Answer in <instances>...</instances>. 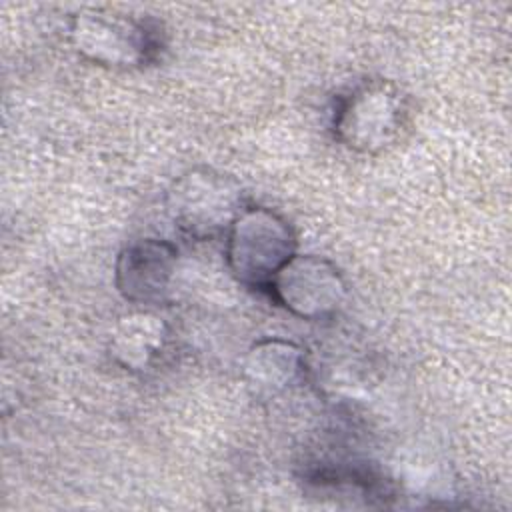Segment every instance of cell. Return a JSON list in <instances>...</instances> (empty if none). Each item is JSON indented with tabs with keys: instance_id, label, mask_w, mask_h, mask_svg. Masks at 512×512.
<instances>
[{
	"instance_id": "obj_2",
	"label": "cell",
	"mask_w": 512,
	"mask_h": 512,
	"mask_svg": "<svg viewBox=\"0 0 512 512\" xmlns=\"http://www.w3.org/2000/svg\"><path fill=\"white\" fill-rule=\"evenodd\" d=\"M224 240L230 274L254 290H268L274 276L296 254L292 226L284 216L264 206H246Z\"/></svg>"
},
{
	"instance_id": "obj_3",
	"label": "cell",
	"mask_w": 512,
	"mask_h": 512,
	"mask_svg": "<svg viewBox=\"0 0 512 512\" xmlns=\"http://www.w3.org/2000/svg\"><path fill=\"white\" fill-rule=\"evenodd\" d=\"M244 208L240 182L208 166L180 174L166 192L170 220L184 236L196 242L226 236Z\"/></svg>"
},
{
	"instance_id": "obj_6",
	"label": "cell",
	"mask_w": 512,
	"mask_h": 512,
	"mask_svg": "<svg viewBox=\"0 0 512 512\" xmlns=\"http://www.w3.org/2000/svg\"><path fill=\"white\" fill-rule=\"evenodd\" d=\"M178 268V248L160 238H140L126 244L114 264V284L120 296L136 306H160L170 300Z\"/></svg>"
},
{
	"instance_id": "obj_5",
	"label": "cell",
	"mask_w": 512,
	"mask_h": 512,
	"mask_svg": "<svg viewBox=\"0 0 512 512\" xmlns=\"http://www.w3.org/2000/svg\"><path fill=\"white\" fill-rule=\"evenodd\" d=\"M266 292L284 310L304 320H324L336 314L348 294L336 264L314 254H294Z\"/></svg>"
},
{
	"instance_id": "obj_1",
	"label": "cell",
	"mask_w": 512,
	"mask_h": 512,
	"mask_svg": "<svg viewBox=\"0 0 512 512\" xmlns=\"http://www.w3.org/2000/svg\"><path fill=\"white\" fill-rule=\"evenodd\" d=\"M410 122V100L384 78L364 80L334 106L332 130L340 144L360 154H378L402 136Z\"/></svg>"
},
{
	"instance_id": "obj_4",
	"label": "cell",
	"mask_w": 512,
	"mask_h": 512,
	"mask_svg": "<svg viewBox=\"0 0 512 512\" xmlns=\"http://www.w3.org/2000/svg\"><path fill=\"white\" fill-rule=\"evenodd\" d=\"M72 48L88 62L130 70L150 64L160 50L158 28L148 20L106 10H82L70 18Z\"/></svg>"
},
{
	"instance_id": "obj_7",
	"label": "cell",
	"mask_w": 512,
	"mask_h": 512,
	"mask_svg": "<svg viewBox=\"0 0 512 512\" xmlns=\"http://www.w3.org/2000/svg\"><path fill=\"white\" fill-rule=\"evenodd\" d=\"M304 350L284 338H264L250 346L242 360V380L258 400H274L306 376Z\"/></svg>"
},
{
	"instance_id": "obj_8",
	"label": "cell",
	"mask_w": 512,
	"mask_h": 512,
	"mask_svg": "<svg viewBox=\"0 0 512 512\" xmlns=\"http://www.w3.org/2000/svg\"><path fill=\"white\" fill-rule=\"evenodd\" d=\"M170 338L168 322L154 310L140 308L118 318L108 338V354L128 372L148 370Z\"/></svg>"
}]
</instances>
